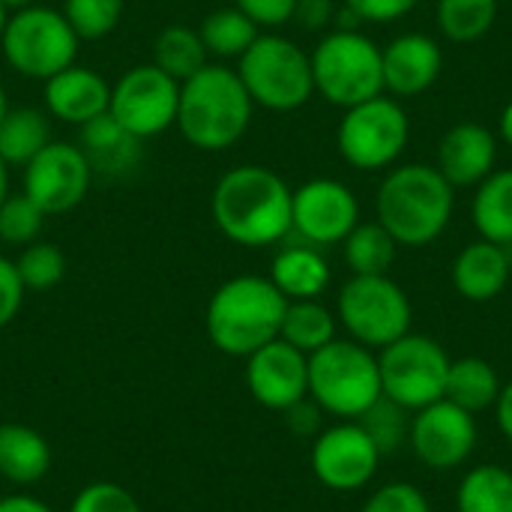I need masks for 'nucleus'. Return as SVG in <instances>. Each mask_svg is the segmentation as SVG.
Instances as JSON below:
<instances>
[{
    "mask_svg": "<svg viewBox=\"0 0 512 512\" xmlns=\"http://www.w3.org/2000/svg\"><path fill=\"white\" fill-rule=\"evenodd\" d=\"M288 183L264 165H240L219 177L210 198L216 228L237 246L261 249L291 231Z\"/></svg>",
    "mask_w": 512,
    "mask_h": 512,
    "instance_id": "1",
    "label": "nucleus"
},
{
    "mask_svg": "<svg viewBox=\"0 0 512 512\" xmlns=\"http://www.w3.org/2000/svg\"><path fill=\"white\" fill-rule=\"evenodd\" d=\"M3 3V9L6 12H18V9H27V6H33L36 0H0Z\"/></svg>",
    "mask_w": 512,
    "mask_h": 512,
    "instance_id": "49",
    "label": "nucleus"
},
{
    "mask_svg": "<svg viewBox=\"0 0 512 512\" xmlns=\"http://www.w3.org/2000/svg\"><path fill=\"white\" fill-rule=\"evenodd\" d=\"M498 0H438V27L453 42H474L495 24Z\"/></svg>",
    "mask_w": 512,
    "mask_h": 512,
    "instance_id": "33",
    "label": "nucleus"
},
{
    "mask_svg": "<svg viewBox=\"0 0 512 512\" xmlns=\"http://www.w3.org/2000/svg\"><path fill=\"white\" fill-rule=\"evenodd\" d=\"M69 512H141V504L117 483H90L75 495Z\"/></svg>",
    "mask_w": 512,
    "mask_h": 512,
    "instance_id": "38",
    "label": "nucleus"
},
{
    "mask_svg": "<svg viewBox=\"0 0 512 512\" xmlns=\"http://www.w3.org/2000/svg\"><path fill=\"white\" fill-rule=\"evenodd\" d=\"M456 512H512V471L504 465L471 468L456 489Z\"/></svg>",
    "mask_w": 512,
    "mask_h": 512,
    "instance_id": "28",
    "label": "nucleus"
},
{
    "mask_svg": "<svg viewBox=\"0 0 512 512\" xmlns=\"http://www.w3.org/2000/svg\"><path fill=\"white\" fill-rule=\"evenodd\" d=\"M45 219L48 216L42 213V207L24 192L6 195V201L0 204V240L9 246H27L42 234Z\"/></svg>",
    "mask_w": 512,
    "mask_h": 512,
    "instance_id": "37",
    "label": "nucleus"
},
{
    "mask_svg": "<svg viewBox=\"0 0 512 512\" xmlns=\"http://www.w3.org/2000/svg\"><path fill=\"white\" fill-rule=\"evenodd\" d=\"M108 99H111V84L99 72L78 63L66 66L63 72L45 81L48 114L72 126H84L108 114Z\"/></svg>",
    "mask_w": 512,
    "mask_h": 512,
    "instance_id": "18",
    "label": "nucleus"
},
{
    "mask_svg": "<svg viewBox=\"0 0 512 512\" xmlns=\"http://www.w3.org/2000/svg\"><path fill=\"white\" fill-rule=\"evenodd\" d=\"M15 270L24 291H51L66 276V255L54 243L33 240L15 258Z\"/></svg>",
    "mask_w": 512,
    "mask_h": 512,
    "instance_id": "34",
    "label": "nucleus"
},
{
    "mask_svg": "<svg viewBox=\"0 0 512 512\" xmlns=\"http://www.w3.org/2000/svg\"><path fill=\"white\" fill-rule=\"evenodd\" d=\"M369 438L375 441L381 456H390L396 450H402L408 444V432H411V411H405L402 405L390 402V399H378L360 420H357Z\"/></svg>",
    "mask_w": 512,
    "mask_h": 512,
    "instance_id": "35",
    "label": "nucleus"
},
{
    "mask_svg": "<svg viewBox=\"0 0 512 512\" xmlns=\"http://www.w3.org/2000/svg\"><path fill=\"white\" fill-rule=\"evenodd\" d=\"M360 225V204L339 180H309L291 195V231L312 246L342 243Z\"/></svg>",
    "mask_w": 512,
    "mask_h": 512,
    "instance_id": "16",
    "label": "nucleus"
},
{
    "mask_svg": "<svg viewBox=\"0 0 512 512\" xmlns=\"http://www.w3.org/2000/svg\"><path fill=\"white\" fill-rule=\"evenodd\" d=\"M336 315L318 300H288L279 339L303 351L306 357L336 339Z\"/></svg>",
    "mask_w": 512,
    "mask_h": 512,
    "instance_id": "29",
    "label": "nucleus"
},
{
    "mask_svg": "<svg viewBox=\"0 0 512 512\" xmlns=\"http://www.w3.org/2000/svg\"><path fill=\"white\" fill-rule=\"evenodd\" d=\"M51 471L48 441L21 423H0V477L12 486H33Z\"/></svg>",
    "mask_w": 512,
    "mask_h": 512,
    "instance_id": "23",
    "label": "nucleus"
},
{
    "mask_svg": "<svg viewBox=\"0 0 512 512\" xmlns=\"http://www.w3.org/2000/svg\"><path fill=\"white\" fill-rule=\"evenodd\" d=\"M21 303H24V285L18 279L15 261L0 255V330L6 324H12V318L18 315Z\"/></svg>",
    "mask_w": 512,
    "mask_h": 512,
    "instance_id": "41",
    "label": "nucleus"
},
{
    "mask_svg": "<svg viewBox=\"0 0 512 512\" xmlns=\"http://www.w3.org/2000/svg\"><path fill=\"white\" fill-rule=\"evenodd\" d=\"M351 12L360 15V21H396L408 15L417 0H345Z\"/></svg>",
    "mask_w": 512,
    "mask_h": 512,
    "instance_id": "42",
    "label": "nucleus"
},
{
    "mask_svg": "<svg viewBox=\"0 0 512 512\" xmlns=\"http://www.w3.org/2000/svg\"><path fill=\"white\" fill-rule=\"evenodd\" d=\"M0 512H54L48 504H42L39 498L30 495H9L0 498Z\"/></svg>",
    "mask_w": 512,
    "mask_h": 512,
    "instance_id": "46",
    "label": "nucleus"
},
{
    "mask_svg": "<svg viewBox=\"0 0 512 512\" xmlns=\"http://www.w3.org/2000/svg\"><path fill=\"white\" fill-rule=\"evenodd\" d=\"M501 387L504 384L498 378V369L489 360L462 357V360H450L444 399L465 408L468 414H480V411L495 408V402L501 396Z\"/></svg>",
    "mask_w": 512,
    "mask_h": 512,
    "instance_id": "25",
    "label": "nucleus"
},
{
    "mask_svg": "<svg viewBox=\"0 0 512 512\" xmlns=\"http://www.w3.org/2000/svg\"><path fill=\"white\" fill-rule=\"evenodd\" d=\"M51 144L48 114L39 108H9L0 120V159L24 168Z\"/></svg>",
    "mask_w": 512,
    "mask_h": 512,
    "instance_id": "26",
    "label": "nucleus"
},
{
    "mask_svg": "<svg viewBox=\"0 0 512 512\" xmlns=\"http://www.w3.org/2000/svg\"><path fill=\"white\" fill-rule=\"evenodd\" d=\"M321 414H324V411L306 396V399H300L297 405H291V408L285 411L288 429H291L294 435H300V438L318 435V432H321Z\"/></svg>",
    "mask_w": 512,
    "mask_h": 512,
    "instance_id": "43",
    "label": "nucleus"
},
{
    "mask_svg": "<svg viewBox=\"0 0 512 512\" xmlns=\"http://www.w3.org/2000/svg\"><path fill=\"white\" fill-rule=\"evenodd\" d=\"M288 300L270 276H234L222 282L204 312V327L216 351L228 357H249L267 342L279 339Z\"/></svg>",
    "mask_w": 512,
    "mask_h": 512,
    "instance_id": "3",
    "label": "nucleus"
},
{
    "mask_svg": "<svg viewBox=\"0 0 512 512\" xmlns=\"http://www.w3.org/2000/svg\"><path fill=\"white\" fill-rule=\"evenodd\" d=\"M246 387L258 405L285 414L309 396V357L285 339H273L246 357Z\"/></svg>",
    "mask_w": 512,
    "mask_h": 512,
    "instance_id": "17",
    "label": "nucleus"
},
{
    "mask_svg": "<svg viewBox=\"0 0 512 512\" xmlns=\"http://www.w3.org/2000/svg\"><path fill=\"white\" fill-rule=\"evenodd\" d=\"M360 512H432V504L414 483L399 480L372 492Z\"/></svg>",
    "mask_w": 512,
    "mask_h": 512,
    "instance_id": "39",
    "label": "nucleus"
},
{
    "mask_svg": "<svg viewBox=\"0 0 512 512\" xmlns=\"http://www.w3.org/2000/svg\"><path fill=\"white\" fill-rule=\"evenodd\" d=\"M237 75L252 102L270 111H294L315 93L312 57L276 33H258L243 51Z\"/></svg>",
    "mask_w": 512,
    "mask_h": 512,
    "instance_id": "6",
    "label": "nucleus"
},
{
    "mask_svg": "<svg viewBox=\"0 0 512 512\" xmlns=\"http://www.w3.org/2000/svg\"><path fill=\"white\" fill-rule=\"evenodd\" d=\"M378 354L354 339H333L309 354V399L330 417L360 420L381 399Z\"/></svg>",
    "mask_w": 512,
    "mask_h": 512,
    "instance_id": "5",
    "label": "nucleus"
},
{
    "mask_svg": "<svg viewBox=\"0 0 512 512\" xmlns=\"http://www.w3.org/2000/svg\"><path fill=\"white\" fill-rule=\"evenodd\" d=\"M315 90L339 105L351 108L384 90V57L381 48L360 30H336L312 51Z\"/></svg>",
    "mask_w": 512,
    "mask_h": 512,
    "instance_id": "7",
    "label": "nucleus"
},
{
    "mask_svg": "<svg viewBox=\"0 0 512 512\" xmlns=\"http://www.w3.org/2000/svg\"><path fill=\"white\" fill-rule=\"evenodd\" d=\"M474 225L483 240L512 246V168L492 171L474 195Z\"/></svg>",
    "mask_w": 512,
    "mask_h": 512,
    "instance_id": "27",
    "label": "nucleus"
},
{
    "mask_svg": "<svg viewBox=\"0 0 512 512\" xmlns=\"http://www.w3.org/2000/svg\"><path fill=\"white\" fill-rule=\"evenodd\" d=\"M78 36L63 18L60 9L48 6H27L18 12H9L0 48L6 63L33 81H48L51 75L63 72L78 57Z\"/></svg>",
    "mask_w": 512,
    "mask_h": 512,
    "instance_id": "8",
    "label": "nucleus"
},
{
    "mask_svg": "<svg viewBox=\"0 0 512 512\" xmlns=\"http://www.w3.org/2000/svg\"><path fill=\"white\" fill-rule=\"evenodd\" d=\"M180 81L162 72L156 63L126 69L111 84L108 114L135 138L147 141L177 123Z\"/></svg>",
    "mask_w": 512,
    "mask_h": 512,
    "instance_id": "12",
    "label": "nucleus"
},
{
    "mask_svg": "<svg viewBox=\"0 0 512 512\" xmlns=\"http://www.w3.org/2000/svg\"><path fill=\"white\" fill-rule=\"evenodd\" d=\"M198 36L207 48V54L213 57H243V51L258 39V24L243 15L237 6H228V9H216L210 12L201 27H198Z\"/></svg>",
    "mask_w": 512,
    "mask_h": 512,
    "instance_id": "31",
    "label": "nucleus"
},
{
    "mask_svg": "<svg viewBox=\"0 0 512 512\" xmlns=\"http://www.w3.org/2000/svg\"><path fill=\"white\" fill-rule=\"evenodd\" d=\"M234 6L258 27H279L294 18L297 0H234Z\"/></svg>",
    "mask_w": 512,
    "mask_h": 512,
    "instance_id": "40",
    "label": "nucleus"
},
{
    "mask_svg": "<svg viewBox=\"0 0 512 512\" xmlns=\"http://www.w3.org/2000/svg\"><path fill=\"white\" fill-rule=\"evenodd\" d=\"M411 300L390 276H351L336 300V321L372 351L411 333Z\"/></svg>",
    "mask_w": 512,
    "mask_h": 512,
    "instance_id": "9",
    "label": "nucleus"
},
{
    "mask_svg": "<svg viewBox=\"0 0 512 512\" xmlns=\"http://www.w3.org/2000/svg\"><path fill=\"white\" fill-rule=\"evenodd\" d=\"M342 243H345V261L354 270V276H387L399 246L381 222L357 225Z\"/></svg>",
    "mask_w": 512,
    "mask_h": 512,
    "instance_id": "32",
    "label": "nucleus"
},
{
    "mask_svg": "<svg viewBox=\"0 0 512 512\" xmlns=\"http://www.w3.org/2000/svg\"><path fill=\"white\" fill-rule=\"evenodd\" d=\"M93 168V174L120 177L132 171L141 159V138L126 132L111 114H102L81 126V144H78Z\"/></svg>",
    "mask_w": 512,
    "mask_h": 512,
    "instance_id": "22",
    "label": "nucleus"
},
{
    "mask_svg": "<svg viewBox=\"0 0 512 512\" xmlns=\"http://www.w3.org/2000/svg\"><path fill=\"white\" fill-rule=\"evenodd\" d=\"M501 135H504V141L512 147V102L507 105L504 117H501Z\"/></svg>",
    "mask_w": 512,
    "mask_h": 512,
    "instance_id": "47",
    "label": "nucleus"
},
{
    "mask_svg": "<svg viewBox=\"0 0 512 512\" xmlns=\"http://www.w3.org/2000/svg\"><path fill=\"white\" fill-rule=\"evenodd\" d=\"M207 48L198 36V30L192 27H183V24H171L165 27L156 42H153V63L168 72L174 81H186L192 78L195 72H201L210 60H207Z\"/></svg>",
    "mask_w": 512,
    "mask_h": 512,
    "instance_id": "30",
    "label": "nucleus"
},
{
    "mask_svg": "<svg viewBox=\"0 0 512 512\" xmlns=\"http://www.w3.org/2000/svg\"><path fill=\"white\" fill-rule=\"evenodd\" d=\"M6 195H9V165L0 159V204L6 201Z\"/></svg>",
    "mask_w": 512,
    "mask_h": 512,
    "instance_id": "48",
    "label": "nucleus"
},
{
    "mask_svg": "<svg viewBox=\"0 0 512 512\" xmlns=\"http://www.w3.org/2000/svg\"><path fill=\"white\" fill-rule=\"evenodd\" d=\"M270 282L285 300H318L330 285V264L312 243L288 246L273 258Z\"/></svg>",
    "mask_w": 512,
    "mask_h": 512,
    "instance_id": "24",
    "label": "nucleus"
},
{
    "mask_svg": "<svg viewBox=\"0 0 512 512\" xmlns=\"http://www.w3.org/2000/svg\"><path fill=\"white\" fill-rule=\"evenodd\" d=\"M6 18H9V12L3 9V3H0V36H3V27H6Z\"/></svg>",
    "mask_w": 512,
    "mask_h": 512,
    "instance_id": "51",
    "label": "nucleus"
},
{
    "mask_svg": "<svg viewBox=\"0 0 512 512\" xmlns=\"http://www.w3.org/2000/svg\"><path fill=\"white\" fill-rule=\"evenodd\" d=\"M126 0H63V18L78 39H102L123 18Z\"/></svg>",
    "mask_w": 512,
    "mask_h": 512,
    "instance_id": "36",
    "label": "nucleus"
},
{
    "mask_svg": "<svg viewBox=\"0 0 512 512\" xmlns=\"http://www.w3.org/2000/svg\"><path fill=\"white\" fill-rule=\"evenodd\" d=\"M495 420H498L501 435L512 444V381L501 387V396L495 402Z\"/></svg>",
    "mask_w": 512,
    "mask_h": 512,
    "instance_id": "45",
    "label": "nucleus"
},
{
    "mask_svg": "<svg viewBox=\"0 0 512 512\" xmlns=\"http://www.w3.org/2000/svg\"><path fill=\"white\" fill-rule=\"evenodd\" d=\"M384 90L396 96H417L435 84L444 66L438 42L426 33H405L384 51Z\"/></svg>",
    "mask_w": 512,
    "mask_h": 512,
    "instance_id": "19",
    "label": "nucleus"
},
{
    "mask_svg": "<svg viewBox=\"0 0 512 512\" xmlns=\"http://www.w3.org/2000/svg\"><path fill=\"white\" fill-rule=\"evenodd\" d=\"M252 96L246 93L237 69L222 63H207L201 72L180 84L177 129L180 135L204 153H219L234 147L252 123Z\"/></svg>",
    "mask_w": 512,
    "mask_h": 512,
    "instance_id": "2",
    "label": "nucleus"
},
{
    "mask_svg": "<svg viewBox=\"0 0 512 512\" xmlns=\"http://www.w3.org/2000/svg\"><path fill=\"white\" fill-rule=\"evenodd\" d=\"M498 156L495 135L480 123L453 126L438 147V171L450 186H474L492 174Z\"/></svg>",
    "mask_w": 512,
    "mask_h": 512,
    "instance_id": "20",
    "label": "nucleus"
},
{
    "mask_svg": "<svg viewBox=\"0 0 512 512\" xmlns=\"http://www.w3.org/2000/svg\"><path fill=\"white\" fill-rule=\"evenodd\" d=\"M381 453L369 432L357 420L336 423L315 435L312 444V474L330 492H360L366 489L381 465Z\"/></svg>",
    "mask_w": 512,
    "mask_h": 512,
    "instance_id": "14",
    "label": "nucleus"
},
{
    "mask_svg": "<svg viewBox=\"0 0 512 512\" xmlns=\"http://www.w3.org/2000/svg\"><path fill=\"white\" fill-rule=\"evenodd\" d=\"M93 183V168L78 144L51 141L24 165V195L33 198L45 216L75 210Z\"/></svg>",
    "mask_w": 512,
    "mask_h": 512,
    "instance_id": "15",
    "label": "nucleus"
},
{
    "mask_svg": "<svg viewBox=\"0 0 512 512\" xmlns=\"http://www.w3.org/2000/svg\"><path fill=\"white\" fill-rule=\"evenodd\" d=\"M6 111H9V102H6V90H3V84H0V120H3Z\"/></svg>",
    "mask_w": 512,
    "mask_h": 512,
    "instance_id": "50",
    "label": "nucleus"
},
{
    "mask_svg": "<svg viewBox=\"0 0 512 512\" xmlns=\"http://www.w3.org/2000/svg\"><path fill=\"white\" fill-rule=\"evenodd\" d=\"M477 420L450 399H438L411 417L408 444L429 471H456L477 450Z\"/></svg>",
    "mask_w": 512,
    "mask_h": 512,
    "instance_id": "13",
    "label": "nucleus"
},
{
    "mask_svg": "<svg viewBox=\"0 0 512 512\" xmlns=\"http://www.w3.org/2000/svg\"><path fill=\"white\" fill-rule=\"evenodd\" d=\"M339 153L360 171L387 168L408 144V114L396 99L375 96L345 108L336 132Z\"/></svg>",
    "mask_w": 512,
    "mask_h": 512,
    "instance_id": "11",
    "label": "nucleus"
},
{
    "mask_svg": "<svg viewBox=\"0 0 512 512\" xmlns=\"http://www.w3.org/2000/svg\"><path fill=\"white\" fill-rule=\"evenodd\" d=\"M381 369V393L384 399L402 405L405 411H420L447 390L450 357L441 342L423 333H405L402 339L390 342L378 354Z\"/></svg>",
    "mask_w": 512,
    "mask_h": 512,
    "instance_id": "10",
    "label": "nucleus"
},
{
    "mask_svg": "<svg viewBox=\"0 0 512 512\" xmlns=\"http://www.w3.org/2000/svg\"><path fill=\"white\" fill-rule=\"evenodd\" d=\"M333 15H336L333 0H297V9H294V18L309 30H321L324 24H330Z\"/></svg>",
    "mask_w": 512,
    "mask_h": 512,
    "instance_id": "44",
    "label": "nucleus"
},
{
    "mask_svg": "<svg viewBox=\"0 0 512 512\" xmlns=\"http://www.w3.org/2000/svg\"><path fill=\"white\" fill-rule=\"evenodd\" d=\"M510 273L512 258L507 246H498L489 240H477L465 246L459 258L453 261V285L471 303L495 300L507 288Z\"/></svg>",
    "mask_w": 512,
    "mask_h": 512,
    "instance_id": "21",
    "label": "nucleus"
},
{
    "mask_svg": "<svg viewBox=\"0 0 512 512\" xmlns=\"http://www.w3.org/2000/svg\"><path fill=\"white\" fill-rule=\"evenodd\" d=\"M378 222L399 246H429L453 216V186L432 165H402L378 189Z\"/></svg>",
    "mask_w": 512,
    "mask_h": 512,
    "instance_id": "4",
    "label": "nucleus"
}]
</instances>
